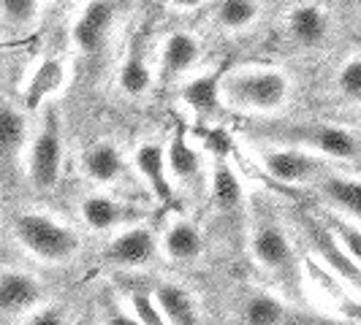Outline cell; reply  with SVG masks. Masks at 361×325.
<instances>
[{
	"instance_id": "cell-1",
	"label": "cell",
	"mask_w": 361,
	"mask_h": 325,
	"mask_svg": "<svg viewBox=\"0 0 361 325\" xmlns=\"http://www.w3.org/2000/svg\"><path fill=\"white\" fill-rule=\"evenodd\" d=\"M223 106L250 114V117H274L290 103L293 82L288 71L274 65H245L220 76Z\"/></svg>"
},
{
	"instance_id": "cell-2",
	"label": "cell",
	"mask_w": 361,
	"mask_h": 325,
	"mask_svg": "<svg viewBox=\"0 0 361 325\" xmlns=\"http://www.w3.org/2000/svg\"><path fill=\"white\" fill-rule=\"evenodd\" d=\"M253 136L271 144L305 146L326 160L361 162V133L331 122H267L255 125Z\"/></svg>"
},
{
	"instance_id": "cell-3",
	"label": "cell",
	"mask_w": 361,
	"mask_h": 325,
	"mask_svg": "<svg viewBox=\"0 0 361 325\" xmlns=\"http://www.w3.org/2000/svg\"><path fill=\"white\" fill-rule=\"evenodd\" d=\"M247 250L253 255L255 266L274 276L290 295H296L302 288V260L290 241L288 231L277 222V217L267 209H255L250 217V231H247Z\"/></svg>"
},
{
	"instance_id": "cell-4",
	"label": "cell",
	"mask_w": 361,
	"mask_h": 325,
	"mask_svg": "<svg viewBox=\"0 0 361 325\" xmlns=\"http://www.w3.org/2000/svg\"><path fill=\"white\" fill-rule=\"evenodd\" d=\"M11 234L19 247L44 266H66L82 250V236L47 212H19Z\"/></svg>"
},
{
	"instance_id": "cell-5",
	"label": "cell",
	"mask_w": 361,
	"mask_h": 325,
	"mask_svg": "<svg viewBox=\"0 0 361 325\" xmlns=\"http://www.w3.org/2000/svg\"><path fill=\"white\" fill-rule=\"evenodd\" d=\"M255 165L277 184L288 187H305L318 184L329 174V162L324 155L310 152L296 144H271L264 141V146L253 155Z\"/></svg>"
},
{
	"instance_id": "cell-6",
	"label": "cell",
	"mask_w": 361,
	"mask_h": 325,
	"mask_svg": "<svg viewBox=\"0 0 361 325\" xmlns=\"http://www.w3.org/2000/svg\"><path fill=\"white\" fill-rule=\"evenodd\" d=\"M63 160H66V144L63 130L54 111H47L44 125L38 127L25 152V174L38 193H49L57 187L63 177Z\"/></svg>"
},
{
	"instance_id": "cell-7",
	"label": "cell",
	"mask_w": 361,
	"mask_h": 325,
	"mask_svg": "<svg viewBox=\"0 0 361 325\" xmlns=\"http://www.w3.org/2000/svg\"><path fill=\"white\" fill-rule=\"evenodd\" d=\"M302 228L307 234L310 247L315 250L318 260L326 266V271L343 285L361 293V263L353 255L345 250V244L340 241V236L334 234L331 225H324L321 219L305 215L302 217Z\"/></svg>"
},
{
	"instance_id": "cell-8",
	"label": "cell",
	"mask_w": 361,
	"mask_h": 325,
	"mask_svg": "<svg viewBox=\"0 0 361 325\" xmlns=\"http://www.w3.org/2000/svg\"><path fill=\"white\" fill-rule=\"evenodd\" d=\"M114 27V3L111 0H87L71 22V46L82 57L104 52Z\"/></svg>"
},
{
	"instance_id": "cell-9",
	"label": "cell",
	"mask_w": 361,
	"mask_h": 325,
	"mask_svg": "<svg viewBox=\"0 0 361 325\" xmlns=\"http://www.w3.org/2000/svg\"><path fill=\"white\" fill-rule=\"evenodd\" d=\"M44 285L36 274L25 269L6 266L0 271V312L3 320H25L33 309H38L44 298Z\"/></svg>"
},
{
	"instance_id": "cell-10",
	"label": "cell",
	"mask_w": 361,
	"mask_h": 325,
	"mask_svg": "<svg viewBox=\"0 0 361 325\" xmlns=\"http://www.w3.org/2000/svg\"><path fill=\"white\" fill-rule=\"evenodd\" d=\"M158 253H161V238L152 234L147 225L133 222V225H128V228L111 236V241L104 250V260L111 263L114 269L133 271L147 266Z\"/></svg>"
},
{
	"instance_id": "cell-11",
	"label": "cell",
	"mask_w": 361,
	"mask_h": 325,
	"mask_svg": "<svg viewBox=\"0 0 361 325\" xmlns=\"http://www.w3.org/2000/svg\"><path fill=\"white\" fill-rule=\"evenodd\" d=\"M283 27L299 49H321L331 38L334 22L329 8H324L321 3H296L288 8Z\"/></svg>"
},
{
	"instance_id": "cell-12",
	"label": "cell",
	"mask_w": 361,
	"mask_h": 325,
	"mask_svg": "<svg viewBox=\"0 0 361 325\" xmlns=\"http://www.w3.org/2000/svg\"><path fill=\"white\" fill-rule=\"evenodd\" d=\"M79 217H82L85 228L92 234H117L128 225L139 222L145 215L109 193H90L79 203Z\"/></svg>"
},
{
	"instance_id": "cell-13",
	"label": "cell",
	"mask_w": 361,
	"mask_h": 325,
	"mask_svg": "<svg viewBox=\"0 0 361 325\" xmlns=\"http://www.w3.org/2000/svg\"><path fill=\"white\" fill-rule=\"evenodd\" d=\"M169 171H171V181L177 190H188V193H201L204 187H209L212 181V168L207 165V158L201 155L193 144H188L185 136H174L169 144Z\"/></svg>"
},
{
	"instance_id": "cell-14",
	"label": "cell",
	"mask_w": 361,
	"mask_h": 325,
	"mask_svg": "<svg viewBox=\"0 0 361 325\" xmlns=\"http://www.w3.org/2000/svg\"><path fill=\"white\" fill-rule=\"evenodd\" d=\"M68 84V63L63 57H44L33 65L22 84V103L30 108H41L47 101L57 98Z\"/></svg>"
},
{
	"instance_id": "cell-15",
	"label": "cell",
	"mask_w": 361,
	"mask_h": 325,
	"mask_svg": "<svg viewBox=\"0 0 361 325\" xmlns=\"http://www.w3.org/2000/svg\"><path fill=\"white\" fill-rule=\"evenodd\" d=\"M79 165L87 181H92L95 187H109L123 181L128 171V158L114 141H95L82 152Z\"/></svg>"
},
{
	"instance_id": "cell-16",
	"label": "cell",
	"mask_w": 361,
	"mask_h": 325,
	"mask_svg": "<svg viewBox=\"0 0 361 325\" xmlns=\"http://www.w3.org/2000/svg\"><path fill=\"white\" fill-rule=\"evenodd\" d=\"M133 168L142 179L149 184V190L155 193V198L174 200V181H171V171H169V152L166 144L161 141H142L133 149Z\"/></svg>"
},
{
	"instance_id": "cell-17",
	"label": "cell",
	"mask_w": 361,
	"mask_h": 325,
	"mask_svg": "<svg viewBox=\"0 0 361 325\" xmlns=\"http://www.w3.org/2000/svg\"><path fill=\"white\" fill-rule=\"evenodd\" d=\"M161 238V255L171 263H196L204 253V236H201V228L188 219V217H171L163 228Z\"/></svg>"
},
{
	"instance_id": "cell-18",
	"label": "cell",
	"mask_w": 361,
	"mask_h": 325,
	"mask_svg": "<svg viewBox=\"0 0 361 325\" xmlns=\"http://www.w3.org/2000/svg\"><path fill=\"white\" fill-rule=\"evenodd\" d=\"M201 60V41L190 30H174L158 46V73L163 79H177L193 71Z\"/></svg>"
},
{
	"instance_id": "cell-19",
	"label": "cell",
	"mask_w": 361,
	"mask_h": 325,
	"mask_svg": "<svg viewBox=\"0 0 361 325\" xmlns=\"http://www.w3.org/2000/svg\"><path fill=\"white\" fill-rule=\"evenodd\" d=\"M152 82H155V68L147 57L145 36H136V41L128 46L126 57L120 63L117 84L128 98H145L147 92L152 90Z\"/></svg>"
},
{
	"instance_id": "cell-20",
	"label": "cell",
	"mask_w": 361,
	"mask_h": 325,
	"mask_svg": "<svg viewBox=\"0 0 361 325\" xmlns=\"http://www.w3.org/2000/svg\"><path fill=\"white\" fill-rule=\"evenodd\" d=\"M180 103L199 120H212L223 106L220 95V76L215 73H196L185 79L180 87Z\"/></svg>"
},
{
	"instance_id": "cell-21",
	"label": "cell",
	"mask_w": 361,
	"mask_h": 325,
	"mask_svg": "<svg viewBox=\"0 0 361 325\" xmlns=\"http://www.w3.org/2000/svg\"><path fill=\"white\" fill-rule=\"evenodd\" d=\"M152 293L161 304V312L169 325H196L201 323V309L193 298V293L182 288L180 282L161 279L152 285Z\"/></svg>"
},
{
	"instance_id": "cell-22",
	"label": "cell",
	"mask_w": 361,
	"mask_h": 325,
	"mask_svg": "<svg viewBox=\"0 0 361 325\" xmlns=\"http://www.w3.org/2000/svg\"><path fill=\"white\" fill-rule=\"evenodd\" d=\"M324 198L334 212L353 219L361 225V179L359 177H348V174H334L329 171L324 179L318 181Z\"/></svg>"
},
{
	"instance_id": "cell-23",
	"label": "cell",
	"mask_w": 361,
	"mask_h": 325,
	"mask_svg": "<svg viewBox=\"0 0 361 325\" xmlns=\"http://www.w3.org/2000/svg\"><path fill=\"white\" fill-rule=\"evenodd\" d=\"M209 190H212V200H215L220 215L228 217L242 212V206H245V187H242V179L234 171V165L226 158H217L215 165H212Z\"/></svg>"
},
{
	"instance_id": "cell-24",
	"label": "cell",
	"mask_w": 361,
	"mask_h": 325,
	"mask_svg": "<svg viewBox=\"0 0 361 325\" xmlns=\"http://www.w3.org/2000/svg\"><path fill=\"white\" fill-rule=\"evenodd\" d=\"M264 14V0H217L212 25L223 33H245Z\"/></svg>"
},
{
	"instance_id": "cell-25",
	"label": "cell",
	"mask_w": 361,
	"mask_h": 325,
	"mask_svg": "<svg viewBox=\"0 0 361 325\" xmlns=\"http://www.w3.org/2000/svg\"><path fill=\"white\" fill-rule=\"evenodd\" d=\"M242 320L250 325H280V323H290V307L286 298L274 295L269 290H253L245 301H242V309H239Z\"/></svg>"
},
{
	"instance_id": "cell-26",
	"label": "cell",
	"mask_w": 361,
	"mask_h": 325,
	"mask_svg": "<svg viewBox=\"0 0 361 325\" xmlns=\"http://www.w3.org/2000/svg\"><path fill=\"white\" fill-rule=\"evenodd\" d=\"M30 127H27V114L22 111V106H14L11 101L3 103L0 111V141H3V155L6 160L14 162L22 158L30 146Z\"/></svg>"
},
{
	"instance_id": "cell-27",
	"label": "cell",
	"mask_w": 361,
	"mask_h": 325,
	"mask_svg": "<svg viewBox=\"0 0 361 325\" xmlns=\"http://www.w3.org/2000/svg\"><path fill=\"white\" fill-rule=\"evenodd\" d=\"M44 0H0L3 30L8 36H27L41 22Z\"/></svg>"
},
{
	"instance_id": "cell-28",
	"label": "cell",
	"mask_w": 361,
	"mask_h": 325,
	"mask_svg": "<svg viewBox=\"0 0 361 325\" xmlns=\"http://www.w3.org/2000/svg\"><path fill=\"white\" fill-rule=\"evenodd\" d=\"M126 304H128V309H130V314H133L136 323H142V325H163L166 323V317H163V312H161V304H158V298H155L152 288L149 290L128 288Z\"/></svg>"
},
{
	"instance_id": "cell-29",
	"label": "cell",
	"mask_w": 361,
	"mask_h": 325,
	"mask_svg": "<svg viewBox=\"0 0 361 325\" xmlns=\"http://www.w3.org/2000/svg\"><path fill=\"white\" fill-rule=\"evenodd\" d=\"M334 87L348 103L361 106V54L348 57L334 73Z\"/></svg>"
},
{
	"instance_id": "cell-30",
	"label": "cell",
	"mask_w": 361,
	"mask_h": 325,
	"mask_svg": "<svg viewBox=\"0 0 361 325\" xmlns=\"http://www.w3.org/2000/svg\"><path fill=\"white\" fill-rule=\"evenodd\" d=\"M329 225L334 228V234L340 236V241L345 244V250L361 263V225L359 222H353V219L348 222V217H343V219H331Z\"/></svg>"
},
{
	"instance_id": "cell-31",
	"label": "cell",
	"mask_w": 361,
	"mask_h": 325,
	"mask_svg": "<svg viewBox=\"0 0 361 325\" xmlns=\"http://www.w3.org/2000/svg\"><path fill=\"white\" fill-rule=\"evenodd\" d=\"M22 323H30V325H63L68 323V309L60 307V304H49L44 301L38 309H33Z\"/></svg>"
},
{
	"instance_id": "cell-32",
	"label": "cell",
	"mask_w": 361,
	"mask_h": 325,
	"mask_svg": "<svg viewBox=\"0 0 361 325\" xmlns=\"http://www.w3.org/2000/svg\"><path fill=\"white\" fill-rule=\"evenodd\" d=\"M207 0H169V8H174L177 14H190V11H199Z\"/></svg>"
},
{
	"instance_id": "cell-33",
	"label": "cell",
	"mask_w": 361,
	"mask_h": 325,
	"mask_svg": "<svg viewBox=\"0 0 361 325\" xmlns=\"http://www.w3.org/2000/svg\"><path fill=\"white\" fill-rule=\"evenodd\" d=\"M52 3H71V0H52Z\"/></svg>"
},
{
	"instance_id": "cell-34",
	"label": "cell",
	"mask_w": 361,
	"mask_h": 325,
	"mask_svg": "<svg viewBox=\"0 0 361 325\" xmlns=\"http://www.w3.org/2000/svg\"><path fill=\"white\" fill-rule=\"evenodd\" d=\"M356 130H359V133H361V120H359V127H356Z\"/></svg>"
}]
</instances>
